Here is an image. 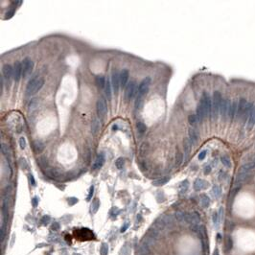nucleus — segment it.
I'll use <instances>...</instances> for the list:
<instances>
[{
	"label": "nucleus",
	"mask_w": 255,
	"mask_h": 255,
	"mask_svg": "<svg viewBox=\"0 0 255 255\" xmlns=\"http://www.w3.org/2000/svg\"><path fill=\"white\" fill-rule=\"evenodd\" d=\"M20 164H21V167H22L23 169H25L27 167V163L24 159H20Z\"/></svg>",
	"instance_id": "a19ab883"
},
{
	"label": "nucleus",
	"mask_w": 255,
	"mask_h": 255,
	"mask_svg": "<svg viewBox=\"0 0 255 255\" xmlns=\"http://www.w3.org/2000/svg\"><path fill=\"white\" fill-rule=\"evenodd\" d=\"M95 84L99 88H104L106 86V80L104 76H96L95 78Z\"/></svg>",
	"instance_id": "b1692460"
},
{
	"label": "nucleus",
	"mask_w": 255,
	"mask_h": 255,
	"mask_svg": "<svg viewBox=\"0 0 255 255\" xmlns=\"http://www.w3.org/2000/svg\"><path fill=\"white\" fill-rule=\"evenodd\" d=\"M254 108H255V103L253 101H248L246 106V108H245V110L243 112L242 117H241V119H242L244 124H246V122H248L249 116H250L251 112L253 111Z\"/></svg>",
	"instance_id": "6e6552de"
},
{
	"label": "nucleus",
	"mask_w": 255,
	"mask_h": 255,
	"mask_svg": "<svg viewBox=\"0 0 255 255\" xmlns=\"http://www.w3.org/2000/svg\"><path fill=\"white\" fill-rule=\"evenodd\" d=\"M201 204H202V206H203V207H207L210 203V199L206 196V195H201Z\"/></svg>",
	"instance_id": "c85d7f7f"
},
{
	"label": "nucleus",
	"mask_w": 255,
	"mask_h": 255,
	"mask_svg": "<svg viewBox=\"0 0 255 255\" xmlns=\"http://www.w3.org/2000/svg\"><path fill=\"white\" fill-rule=\"evenodd\" d=\"M213 195L215 196V198H220V196L222 195V189L220 186L218 185H215L213 187Z\"/></svg>",
	"instance_id": "2f4dec72"
},
{
	"label": "nucleus",
	"mask_w": 255,
	"mask_h": 255,
	"mask_svg": "<svg viewBox=\"0 0 255 255\" xmlns=\"http://www.w3.org/2000/svg\"><path fill=\"white\" fill-rule=\"evenodd\" d=\"M230 104H231V101H230L228 98H223L221 108H220V115L223 120L224 119L226 120V117H228V109H229Z\"/></svg>",
	"instance_id": "1a4fd4ad"
},
{
	"label": "nucleus",
	"mask_w": 255,
	"mask_h": 255,
	"mask_svg": "<svg viewBox=\"0 0 255 255\" xmlns=\"http://www.w3.org/2000/svg\"><path fill=\"white\" fill-rule=\"evenodd\" d=\"M19 145H20V148L22 150L26 148V140L24 137H20V138H19Z\"/></svg>",
	"instance_id": "c9c22d12"
},
{
	"label": "nucleus",
	"mask_w": 255,
	"mask_h": 255,
	"mask_svg": "<svg viewBox=\"0 0 255 255\" xmlns=\"http://www.w3.org/2000/svg\"><path fill=\"white\" fill-rule=\"evenodd\" d=\"M100 121L98 119H94L92 122V125H91V131L93 134H96L98 133V131H100Z\"/></svg>",
	"instance_id": "393cba45"
},
{
	"label": "nucleus",
	"mask_w": 255,
	"mask_h": 255,
	"mask_svg": "<svg viewBox=\"0 0 255 255\" xmlns=\"http://www.w3.org/2000/svg\"><path fill=\"white\" fill-rule=\"evenodd\" d=\"M111 81H109L108 79L106 80V86H105V89H106V97H108V100L111 99Z\"/></svg>",
	"instance_id": "bb28decb"
},
{
	"label": "nucleus",
	"mask_w": 255,
	"mask_h": 255,
	"mask_svg": "<svg viewBox=\"0 0 255 255\" xmlns=\"http://www.w3.org/2000/svg\"><path fill=\"white\" fill-rule=\"evenodd\" d=\"M175 160H177V165H180L181 162L183 161V155L181 153H177V156H175Z\"/></svg>",
	"instance_id": "f704fd0d"
},
{
	"label": "nucleus",
	"mask_w": 255,
	"mask_h": 255,
	"mask_svg": "<svg viewBox=\"0 0 255 255\" xmlns=\"http://www.w3.org/2000/svg\"><path fill=\"white\" fill-rule=\"evenodd\" d=\"M188 122L191 126H196L199 122H201V121H199V117L197 116V114H190L188 117Z\"/></svg>",
	"instance_id": "cd10ccee"
},
{
	"label": "nucleus",
	"mask_w": 255,
	"mask_h": 255,
	"mask_svg": "<svg viewBox=\"0 0 255 255\" xmlns=\"http://www.w3.org/2000/svg\"><path fill=\"white\" fill-rule=\"evenodd\" d=\"M214 255H219V251H218V249H216V250H215V252H214Z\"/></svg>",
	"instance_id": "79ce46f5"
},
{
	"label": "nucleus",
	"mask_w": 255,
	"mask_h": 255,
	"mask_svg": "<svg viewBox=\"0 0 255 255\" xmlns=\"http://www.w3.org/2000/svg\"><path fill=\"white\" fill-rule=\"evenodd\" d=\"M222 101H223V97H222L221 92L217 91V90L214 91L212 96V113H211V118L212 119H216L218 115L220 114Z\"/></svg>",
	"instance_id": "7ed1b4c3"
},
{
	"label": "nucleus",
	"mask_w": 255,
	"mask_h": 255,
	"mask_svg": "<svg viewBox=\"0 0 255 255\" xmlns=\"http://www.w3.org/2000/svg\"><path fill=\"white\" fill-rule=\"evenodd\" d=\"M2 71H3V79H6L8 82L13 79V67L12 65L5 64Z\"/></svg>",
	"instance_id": "4468645a"
},
{
	"label": "nucleus",
	"mask_w": 255,
	"mask_h": 255,
	"mask_svg": "<svg viewBox=\"0 0 255 255\" xmlns=\"http://www.w3.org/2000/svg\"><path fill=\"white\" fill-rule=\"evenodd\" d=\"M96 108H97V113L100 117H104L108 112V106H106V101L103 98H100L96 103Z\"/></svg>",
	"instance_id": "9b49d317"
},
{
	"label": "nucleus",
	"mask_w": 255,
	"mask_h": 255,
	"mask_svg": "<svg viewBox=\"0 0 255 255\" xmlns=\"http://www.w3.org/2000/svg\"><path fill=\"white\" fill-rule=\"evenodd\" d=\"M207 155V151H202V152L199 155V160H203L205 158V156Z\"/></svg>",
	"instance_id": "4c0bfd02"
},
{
	"label": "nucleus",
	"mask_w": 255,
	"mask_h": 255,
	"mask_svg": "<svg viewBox=\"0 0 255 255\" xmlns=\"http://www.w3.org/2000/svg\"><path fill=\"white\" fill-rule=\"evenodd\" d=\"M192 146H193V145H192L190 139L186 138L184 140V160L188 159V155H189V153H190Z\"/></svg>",
	"instance_id": "5701e85b"
},
{
	"label": "nucleus",
	"mask_w": 255,
	"mask_h": 255,
	"mask_svg": "<svg viewBox=\"0 0 255 255\" xmlns=\"http://www.w3.org/2000/svg\"><path fill=\"white\" fill-rule=\"evenodd\" d=\"M115 165H116L117 169L119 170H122L123 168H124V165H125V160L123 157H119L118 159L116 160V162H115Z\"/></svg>",
	"instance_id": "473e14b6"
},
{
	"label": "nucleus",
	"mask_w": 255,
	"mask_h": 255,
	"mask_svg": "<svg viewBox=\"0 0 255 255\" xmlns=\"http://www.w3.org/2000/svg\"><path fill=\"white\" fill-rule=\"evenodd\" d=\"M196 114H197V116L199 117V121H201V122L203 121V120L208 116V114H207L206 110H205V108L201 105V104H199V105H198V108H197V113Z\"/></svg>",
	"instance_id": "a211bd4d"
},
{
	"label": "nucleus",
	"mask_w": 255,
	"mask_h": 255,
	"mask_svg": "<svg viewBox=\"0 0 255 255\" xmlns=\"http://www.w3.org/2000/svg\"><path fill=\"white\" fill-rule=\"evenodd\" d=\"M207 186H208V183L205 181V180L201 179H196V180H195V182H194V188H195V190H197V191L205 189Z\"/></svg>",
	"instance_id": "6ab92c4d"
},
{
	"label": "nucleus",
	"mask_w": 255,
	"mask_h": 255,
	"mask_svg": "<svg viewBox=\"0 0 255 255\" xmlns=\"http://www.w3.org/2000/svg\"><path fill=\"white\" fill-rule=\"evenodd\" d=\"M199 104L203 106L206 110L208 116L211 117V113H212V98L210 97V95L207 92L202 93V96L201 98V102Z\"/></svg>",
	"instance_id": "39448f33"
},
{
	"label": "nucleus",
	"mask_w": 255,
	"mask_h": 255,
	"mask_svg": "<svg viewBox=\"0 0 255 255\" xmlns=\"http://www.w3.org/2000/svg\"><path fill=\"white\" fill-rule=\"evenodd\" d=\"M248 179V173H245V172H241L239 171L236 175V179H235V183L236 184H242V183Z\"/></svg>",
	"instance_id": "aec40b11"
},
{
	"label": "nucleus",
	"mask_w": 255,
	"mask_h": 255,
	"mask_svg": "<svg viewBox=\"0 0 255 255\" xmlns=\"http://www.w3.org/2000/svg\"><path fill=\"white\" fill-rule=\"evenodd\" d=\"M254 168H255V162H253V161H246V163H244L243 165L240 167L239 171L248 173L249 171H251V170Z\"/></svg>",
	"instance_id": "4be33fe9"
},
{
	"label": "nucleus",
	"mask_w": 255,
	"mask_h": 255,
	"mask_svg": "<svg viewBox=\"0 0 255 255\" xmlns=\"http://www.w3.org/2000/svg\"><path fill=\"white\" fill-rule=\"evenodd\" d=\"M44 84V80L42 78H38L37 76H35L28 82V84L26 86V95L32 96L35 94L42 88Z\"/></svg>",
	"instance_id": "f257e3e1"
},
{
	"label": "nucleus",
	"mask_w": 255,
	"mask_h": 255,
	"mask_svg": "<svg viewBox=\"0 0 255 255\" xmlns=\"http://www.w3.org/2000/svg\"><path fill=\"white\" fill-rule=\"evenodd\" d=\"M221 161L222 163L224 164V166L226 167V168H231L232 166V162H231V159H230V157L227 155H224L221 157Z\"/></svg>",
	"instance_id": "a878e982"
},
{
	"label": "nucleus",
	"mask_w": 255,
	"mask_h": 255,
	"mask_svg": "<svg viewBox=\"0 0 255 255\" xmlns=\"http://www.w3.org/2000/svg\"><path fill=\"white\" fill-rule=\"evenodd\" d=\"M248 101L246 99V98H240L239 99V103H238V109H237V114H236V117L237 118H240L242 117L243 115V112L244 110H245V108L246 106V104H248Z\"/></svg>",
	"instance_id": "dca6fc26"
},
{
	"label": "nucleus",
	"mask_w": 255,
	"mask_h": 255,
	"mask_svg": "<svg viewBox=\"0 0 255 255\" xmlns=\"http://www.w3.org/2000/svg\"><path fill=\"white\" fill-rule=\"evenodd\" d=\"M104 163H105V155H104L103 153H100V155H98L94 164H93V169L94 170L100 169L101 167L104 165Z\"/></svg>",
	"instance_id": "412c9836"
},
{
	"label": "nucleus",
	"mask_w": 255,
	"mask_h": 255,
	"mask_svg": "<svg viewBox=\"0 0 255 255\" xmlns=\"http://www.w3.org/2000/svg\"><path fill=\"white\" fill-rule=\"evenodd\" d=\"M189 139H190L192 145H195L199 139V133L196 128H190L189 129Z\"/></svg>",
	"instance_id": "2eb2a0df"
},
{
	"label": "nucleus",
	"mask_w": 255,
	"mask_h": 255,
	"mask_svg": "<svg viewBox=\"0 0 255 255\" xmlns=\"http://www.w3.org/2000/svg\"><path fill=\"white\" fill-rule=\"evenodd\" d=\"M22 68H23V77L28 78L33 72L34 69V62L30 58H25L22 62Z\"/></svg>",
	"instance_id": "423d86ee"
},
{
	"label": "nucleus",
	"mask_w": 255,
	"mask_h": 255,
	"mask_svg": "<svg viewBox=\"0 0 255 255\" xmlns=\"http://www.w3.org/2000/svg\"><path fill=\"white\" fill-rule=\"evenodd\" d=\"M37 106H38V103H37V99H33L29 104V110H31V111L35 110V109L37 108Z\"/></svg>",
	"instance_id": "72a5a7b5"
},
{
	"label": "nucleus",
	"mask_w": 255,
	"mask_h": 255,
	"mask_svg": "<svg viewBox=\"0 0 255 255\" xmlns=\"http://www.w3.org/2000/svg\"><path fill=\"white\" fill-rule=\"evenodd\" d=\"M232 246H233L232 238L230 236H227L226 240V251H229L230 249L232 248Z\"/></svg>",
	"instance_id": "c756f323"
},
{
	"label": "nucleus",
	"mask_w": 255,
	"mask_h": 255,
	"mask_svg": "<svg viewBox=\"0 0 255 255\" xmlns=\"http://www.w3.org/2000/svg\"><path fill=\"white\" fill-rule=\"evenodd\" d=\"M111 86L115 93H118L119 87L121 86V84H120V73L116 69L112 71L111 74Z\"/></svg>",
	"instance_id": "9d476101"
},
{
	"label": "nucleus",
	"mask_w": 255,
	"mask_h": 255,
	"mask_svg": "<svg viewBox=\"0 0 255 255\" xmlns=\"http://www.w3.org/2000/svg\"><path fill=\"white\" fill-rule=\"evenodd\" d=\"M65 241H66L67 244L71 245V244H72V236H71V235H66V236H65Z\"/></svg>",
	"instance_id": "58836bf2"
},
{
	"label": "nucleus",
	"mask_w": 255,
	"mask_h": 255,
	"mask_svg": "<svg viewBox=\"0 0 255 255\" xmlns=\"http://www.w3.org/2000/svg\"><path fill=\"white\" fill-rule=\"evenodd\" d=\"M129 77H130V73H129L128 69H123L120 72V84H121V87H125L128 86Z\"/></svg>",
	"instance_id": "f3484780"
},
{
	"label": "nucleus",
	"mask_w": 255,
	"mask_h": 255,
	"mask_svg": "<svg viewBox=\"0 0 255 255\" xmlns=\"http://www.w3.org/2000/svg\"><path fill=\"white\" fill-rule=\"evenodd\" d=\"M210 172H211V167L210 166H206V167H205V168H204V174L205 175H208Z\"/></svg>",
	"instance_id": "ea45409f"
},
{
	"label": "nucleus",
	"mask_w": 255,
	"mask_h": 255,
	"mask_svg": "<svg viewBox=\"0 0 255 255\" xmlns=\"http://www.w3.org/2000/svg\"><path fill=\"white\" fill-rule=\"evenodd\" d=\"M168 179H160V180H156V181H155L153 183H155V185H163L164 183H166L167 181H168Z\"/></svg>",
	"instance_id": "e433bc0d"
},
{
	"label": "nucleus",
	"mask_w": 255,
	"mask_h": 255,
	"mask_svg": "<svg viewBox=\"0 0 255 255\" xmlns=\"http://www.w3.org/2000/svg\"><path fill=\"white\" fill-rule=\"evenodd\" d=\"M113 130H117V126H113Z\"/></svg>",
	"instance_id": "37998d69"
},
{
	"label": "nucleus",
	"mask_w": 255,
	"mask_h": 255,
	"mask_svg": "<svg viewBox=\"0 0 255 255\" xmlns=\"http://www.w3.org/2000/svg\"><path fill=\"white\" fill-rule=\"evenodd\" d=\"M135 93H136V83L135 82H131V83H129L128 86H126L125 100L127 101V102H130L134 97Z\"/></svg>",
	"instance_id": "0eeeda50"
},
{
	"label": "nucleus",
	"mask_w": 255,
	"mask_h": 255,
	"mask_svg": "<svg viewBox=\"0 0 255 255\" xmlns=\"http://www.w3.org/2000/svg\"><path fill=\"white\" fill-rule=\"evenodd\" d=\"M73 237L78 242H89V241L96 240L95 235L88 228L75 229L73 232Z\"/></svg>",
	"instance_id": "f03ea898"
},
{
	"label": "nucleus",
	"mask_w": 255,
	"mask_h": 255,
	"mask_svg": "<svg viewBox=\"0 0 255 255\" xmlns=\"http://www.w3.org/2000/svg\"><path fill=\"white\" fill-rule=\"evenodd\" d=\"M22 75H23L22 62H15V64H13V80L15 82H19Z\"/></svg>",
	"instance_id": "f8f14e48"
},
{
	"label": "nucleus",
	"mask_w": 255,
	"mask_h": 255,
	"mask_svg": "<svg viewBox=\"0 0 255 255\" xmlns=\"http://www.w3.org/2000/svg\"><path fill=\"white\" fill-rule=\"evenodd\" d=\"M136 128H137V130H138V131H139V133H145V131H146V130H147L146 125H145L143 122H137Z\"/></svg>",
	"instance_id": "7c9ffc66"
},
{
	"label": "nucleus",
	"mask_w": 255,
	"mask_h": 255,
	"mask_svg": "<svg viewBox=\"0 0 255 255\" xmlns=\"http://www.w3.org/2000/svg\"><path fill=\"white\" fill-rule=\"evenodd\" d=\"M238 103H239V99H234L231 102L229 106V109H228V118L230 120H233L236 117L237 114V109H238Z\"/></svg>",
	"instance_id": "ddd939ff"
},
{
	"label": "nucleus",
	"mask_w": 255,
	"mask_h": 255,
	"mask_svg": "<svg viewBox=\"0 0 255 255\" xmlns=\"http://www.w3.org/2000/svg\"><path fill=\"white\" fill-rule=\"evenodd\" d=\"M150 84H151L150 77H146V78L141 81V83L139 84L138 88H137V99L141 100L142 97L147 94V92L149 91Z\"/></svg>",
	"instance_id": "20e7f679"
}]
</instances>
